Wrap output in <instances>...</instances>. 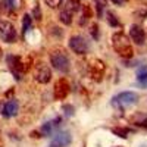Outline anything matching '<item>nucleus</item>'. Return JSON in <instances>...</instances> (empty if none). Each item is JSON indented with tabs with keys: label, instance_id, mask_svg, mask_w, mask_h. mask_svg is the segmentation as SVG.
<instances>
[{
	"label": "nucleus",
	"instance_id": "1",
	"mask_svg": "<svg viewBox=\"0 0 147 147\" xmlns=\"http://www.w3.org/2000/svg\"><path fill=\"white\" fill-rule=\"evenodd\" d=\"M112 46H113V50L124 59H129L134 55V50H132L129 38L121 31L115 32L112 35Z\"/></svg>",
	"mask_w": 147,
	"mask_h": 147
},
{
	"label": "nucleus",
	"instance_id": "12",
	"mask_svg": "<svg viewBox=\"0 0 147 147\" xmlns=\"http://www.w3.org/2000/svg\"><path fill=\"white\" fill-rule=\"evenodd\" d=\"M59 124H60V118H55V119H52V121L46 122V124L41 127L43 134H44V136H49V134H52V132L59 127Z\"/></svg>",
	"mask_w": 147,
	"mask_h": 147
},
{
	"label": "nucleus",
	"instance_id": "7",
	"mask_svg": "<svg viewBox=\"0 0 147 147\" xmlns=\"http://www.w3.org/2000/svg\"><path fill=\"white\" fill-rule=\"evenodd\" d=\"M71 141H72V136L69 131H57L53 136L49 147H68Z\"/></svg>",
	"mask_w": 147,
	"mask_h": 147
},
{
	"label": "nucleus",
	"instance_id": "2",
	"mask_svg": "<svg viewBox=\"0 0 147 147\" xmlns=\"http://www.w3.org/2000/svg\"><path fill=\"white\" fill-rule=\"evenodd\" d=\"M138 102V94L134 93V91H124V93H119L118 96H115L112 99V105L115 107L119 109H127L131 107L134 105H137Z\"/></svg>",
	"mask_w": 147,
	"mask_h": 147
},
{
	"label": "nucleus",
	"instance_id": "26",
	"mask_svg": "<svg viewBox=\"0 0 147 147\" xmlns=\"http://www.w3.org/2000/svg\"><path fill=\"white\" fill-rule=\"evenodd\" d=\"M141 147H147V146H141Z\"/></svg>",
	"mask_w": 147,
	"mask_h": 147
},
{
	"label": "nucleus",
	"instance_id": "5",
	"mask_svg": "<svg viewBox=\"0 0 147 147\" xmlns=\"http://www.w3.org/2000/svg\"><path fill=\"white\" fill-rule=\"evenodd\" d=\"M0 38L5 43H15L16 41V30H15L12 22L0 21Z\"/></svg>",
	"mask_w": 147,
	"mask_h": 147
},
{
	"label": "nucleus",
	"instance_id": "3",
	"mask_svg": "<svg viewBox=\"0 0 147 147\" xmlns=\"http://www.w3.org/2000/svg\"><path fill=\"white\" fill-rule=\"evenodd\" d=\"M50 62L53 65V68L59 72H68L69 68H71V62H69V57L68 55L65 53V50L59 49V50H55L52 55H50Z\"/></svg>",
	"mask_w": 147,
	"mask_h": 147
},
{
	"label": "nucleus",
	"instance_id": "24",
	"mask_svg": "<svg viewBox=\"0 0 147 147\" xmlns=\"http://www.w3.org/2000/svg\"><path fill=\"white\" fill-rule=\"evenodd\" d=\"M140 85H141V87H144V88H146V87H147V80H146V81H144V82H141V84H140Z\"/></svg>",
	"mask_w": 147,
	"mask_h": 147
},
{
	"label": "nucleus",
	"instance_id": "22",
	"mask_svg": "<svg viewBox=\"0 0 147 147\" xmlns=\"http://www.w3.org/2000/svg\"><path fill=\"white\" fill-rule=\"evenodd\" d=\"M97 30H99V27H97L96 24H94V25H91V35L96 37V38H97V35H99V31H97Z\"/></svg>",
	"mask_w": 147,
	"mask_h": 147
},
{
	"label": "nucleus",
	"instance_id": "4",
	"mask_svg": "<svg viewBox=\"0 0 147 147\" xmlns=\"http://www.w3.org/2000/svg\"><path fill=\"white\" fill-rule=\"evenodd\" d=\"M69 49L77 55H85L90 49V44L82 35H72L69 38Z\"/></svg>",
	"mask_w": 147,
	"mask_h": 147
},
{
	"label": "nucleus",
	"instance_id": "18",
	"mask_svg": "<svg viewBox=\"0 0 147 147\" xmlns=\"http://www.w3.org/2000/svg\"><path fill=\"white\" fill-rule=\"evenodd\" d=\"M115 134H118L119 137H122V138H127L128 137V129L127 128H113L112 129Z\"/></svg>",
	"mask_w": 147,
	"mask_h": 147
},
{
	"label": "nucleus",
	"instance_id": "14",
	"mask_svg": "<svg viewBox=\"0 0 147 147\" xmlns=\"http://www.w3.org/2000/svg\"><path fill=\"white\" fill-rule=\"evenodd\" d=\"M132 122H134V124H137V125L146 127V125H147V115H144V113H137L136 116H132Z\"/></svg>",
	"mask_w": 147,
	"mask_h": 147
},
{
	"label": "nucleus",
	"instance_id": "11",
	"mask_svg": "<svg viewBox=\"0 0 147 147\" xmlns=\"http://www.w3.org/2000/svg\"><path fill=\"white\" fill-rule=\"evenodd\" d=\"M18 110H19L18 102H16L15 99H10V100H7V102L5 103L2 112H3V115H5L6 118H12V116H16Z\"/></svg>",
	"mask_w": 147,
	"mask_h": 147
},
{
	"label": "nucleus",
	"instance_id": "25",
	"mask_svg": "<svg viewBox=\"0 0 147 147\" xmlns=\"http://www.w3.org/2000/svg\"><path fill=\"white\" fill-rule=\"evenodd\" d=\"M0 147H3V141H2V138H0Z\"/></svg>",
	"mask_w": 147,
	"mask_h": 147
},
{
	"label": "nucleus",
	"instance_id": "13",
	"mask_svg": "<svg viewBox=\"0 0 147 147\" xmlns=\"http://www.w3.org/2000/svg\"><path fill=\"white\" fill-rule=\"evenodd\" d=\"M59 19L62 21L65 25H71V22H72V12L69 9H65L60 12V15H59Z\"/></svg>",
	"mask_w": 147,
	"mask_h": 147
},
{
	"label": "nucleus",
	"instance_id": "17",
	"mask_svg": "<svg viewBox=\"0 0 147 147\" xmlns=\"http://www.w3.org/2000/svg\"><path fill=\"white\" fill-rule=\"evenodd\" d=\"M106 16H107V21H109V24L112 27H118L119 25V21L115 19V15L112 13V12H106Z\"/></svg>",
	"mask_w": 147,
	"mask_h": 147
},
{
	"label": "nucleus",
	"instance_id": "23",
	"mask_svg": "<svg viewBox=\"0 0 147 147\" xmlns=\"http://www.w3.org/2000/svg\"><path fill=\"white\" fill-rule=\"evenodd\" d=\"M113 5H118V6H121V5H124L125 3V0H110Z\"/></svg>",
	"mask_w": 147,
	"mask_h": 147
},
{
	"label": "nucleus",
	"instance_id": "10",
	"mask_svg": "<svg viewBox=\"0 0 147 147\" xmlns=\"http://www.w3.org/2000/svg\"><path fill=\"white\" fill-rule=\"evenodd\" d=\"M129 38L136 43V44H144V40H146V34H144V30L137 25V24H134V25H131L129 28Z\"/></svg>",
	"mask_w": 147,
	"mask_h": 147
},
{
	"label": "nucleus",
	"instance_id": "8",
	"mask_svg": "<svg viewBox=\"0 0 147 147\" xmlns=\"http://www.w3.org/2000/svg\"><path fill=\"white\" fill-rule=\"evenodd\" d=\"M71 91V85L66 78H60L55 84V99L56 100H63Z\"/></svg>",
	"mask_w": 147,
	"mask_h": 147
},
{
	"label": "nucleus",
	"instance_id": "27",
	"mask_svg": "<svg viewBox=\"0 0 147 147\" xmlns=\"http://www.w3.org/2000/svg\"><path fill=\"white\" fill-rule=\"evenodd\" d=\"M118 147H122V146H118Z\"/></svg>",
	"mask_w": 147,
	"mask_h": 147
},
{
	"label": "nucleus",
	"instance_id": "16",
	"mask_svg": "<svg viewBox=\"0 0 147 147\" xmlns=\"http://www.w3.org/2000/svg\"><path fill=\"white\" fill-rule=\"evenodd\" d=\"M80 0H68V7L66 9H69L71 12H75V10H78L80 9Z\"/></svg>",
	"mask_w": 147,
	"mask_h": 147
},
{
	"label": "nucleus",
	"instance_id": "20",
	"mask_svg": "<svg viewBox=\"0 0 147 147\" xmlns=\"http://www.w3.org/2000/svg\"><path fill=\"white\" fill-rule=\"evenodd\" d=\"M44 2L50 7H57V6H60V3H62L63 0H44Z\"/></svg>",
	"mask_w": 147,
	"mask_h": 147
},
{
	"label": "nucleus",
	"instance_id": "21",
	"mask_svg": "<svg viewBox=\"0 0 147 147\" xmlns=\"http://www.w3.org/2000/svg\"><path fill=\"white\" fill-rule=\"evenodd\" d=\"M34 16L37 21H40L41 19V12H40V6L38 5H35V9H34Z\"/></svg>",
	"mask_w": 147,
	"mask_h": 147
},
{
	"label": "nucleus",
	"instance_id": "15",
	"mask_svg": "<svg viewBox=\"0 0 147 147\" xmlns=\"http://www.w3.org/2000/svg\"><path fill=\"white\" fill-rule=\"evenodd\" d=\"M31 16L30 15H24V21H22V34L25 35L30 30H31Z\"/></svg>",
	"mask_w": 147,
	"mask_h": 147
},
{
	"label": "nucleus",
	"instance_id": "19",
	"mask_svg": "<svg viewBox=\"0 0 147 147\" xmlns=\"http://www.w3.org/2000/svg\"><path fill=\"white\" fill-rule=\"evenodd\" d=\"M5 6L7 10H13L16 7V0H5Z\"/></svg>",
	"mask_w": 147,
	"mask_h": 147
},
{
	"label": "nucleus",
	"instance_id": "6",
	"mask_svg": "<svg viewBox=\"0 0 147 147\" xmlns=\"http://www.w3.org/2000/svg\"><path fill=\"white\" fill-rule=\"evenodd\" d=\"M88 75L91 77V80L94 81H102L103 75H105V63L100 59H90L88 60Z\"/></svg>",
	"mask_w": 147,
	"mask_h": 147
},
{
	"label": "nucleus",
	"instance_id": "9",
	"mask_svg": "<svg viewBox=\"0 0 147 147\" xmlns=\"http://www.w3.org/2000/svg\"><path fill=\"white\" fill-rule=\"evenodd\" d=\"M34 80L41 82V84H47L49 81L52 80V71H50V68H49L47 65H44V63L37 65L35 72H34Z\"/></svg>",
	"mask_w": 147,
	"mask_h": 147
}]
</instances>
